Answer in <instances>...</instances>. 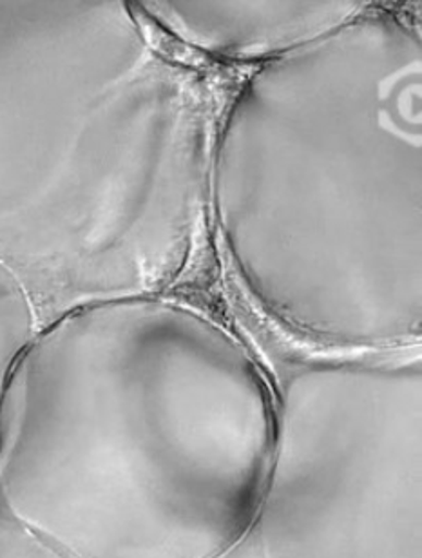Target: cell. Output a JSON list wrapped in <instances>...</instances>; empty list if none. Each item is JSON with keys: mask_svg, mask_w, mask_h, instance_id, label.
<instances>
[{"mask_svg": "<svg viewBox=\"0 0 422 558\" xmlns=\"http://www.w3.org/2000/svg\"><path fill=\"white\" fill-rule=\"evenodd\" d=\"M0 558H44L26 533L15 524V517L0 505Z\"/></svg>", "mask_w": 422, "mask_h": 558, "instance_id": "cell-1", "label": "cell"}]
</instances>
